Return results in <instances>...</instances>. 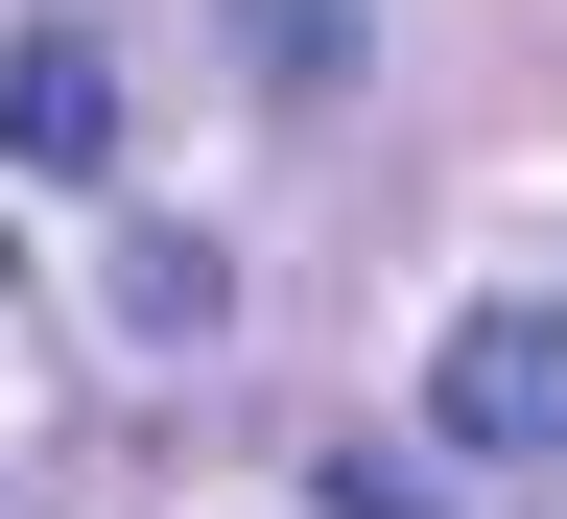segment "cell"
Here are the masks:
<instances>
[{
  "mask_svg": "<svg viewBox=\"0 0 567 519\" xmlns=\"http://www.w3.org/2000/svg\"><path fill=\"white\" fill-rule=\"evenodd\" d=\"M425 449L450 473H567V283H496V308L425 331Z\"/></svg>",
  "mask_w": 567,
  "mask_h": 519,
  "instance_id": "6da1fadb",
  "label": "cell"
},
{
  "mask_svg": "<svg viewBox=\"0 0 567 519\" xmlns=\"http://www.w3.org/2000/svg\"><path fill=\"white\" fill-rule=\"evenodd\" d=\"M0 166H71V189L118 166V48L95 24H24V48H0Z\"/></svg>",
  "mask_w": 567,
  "mask_h": 519,
  "instance_id": "7a4b0ae2",
  "label": "cell"
},
{
  "mask_svg": "<svg viewBox=\"0 0 567 519\" xmlns=\"http://www.w3.org/2000/svg\"><path fill=\"white\" fill-rule=\"evenodd\" d=\"M95 308H118L142 354H213V331H237V260H213L189 212H118V237H95Z\"/></svg>",
  "mask_w": 567,
  "mask_h": 519,
  "instance_id": "3957f363",
  "label": "cell"
},
{
  "mask_svg": "<svg viewBox=\"0 0 567 519\" xmlns=\"http://www.w3.org/2000/svg\"><path fill=\"white\" fill-rule=\"evenodd\" d=\"M213 24H237L260 95H354V71H379V0H213Z\"/></svg>",
  "mask_w": 567,
  "mask_h": 519,
  "instance_id": "277c9868",
  "label": "cell"
}]
</instances>
